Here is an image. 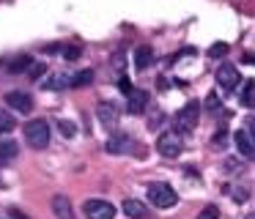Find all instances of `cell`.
Instances as JSON below:
<instances>
[{
    "mask_svg": "<svg viewBox=\"0 0 255 219\" xmlns=\"http://www.w3.org/2000/svg\"><path fill=\"white\" fill-rule=\"evenodd\" d=\"M198 219H220V208H217V206H206L203 211L198 214Z\"/></svg>",
    "mask_w": 255,
    "mask_h": 219,
    "instance_id": "603a6c76",
    "label": "cell"
},
{
    "mask_svg": "<svg viewBox=\"0 0 255 219\" xmlns=\"http://www.w3.org/2000/svg\"><path fill=\"white\" fill-rule=\"evenodd\" d=\"M83 214L88 219H113L116 217V206L107 200H85Z\"/></svg>",
    "mask_w": 255,
    "mask_h": 219,
    "instance_id": "8992f818",
    "label": "cell"
},
{
    "mask_svg": "<svg viewBox=\"0 0 255 219\" xmlns=\"http://www.w3.org/2000/svg\"><path fill=\"white\" fill-rule=\"evenodd\" d=\"M118 88H121L124 93H129V91H132V82H129L127 77H121V82H118Z\"/></svg>",
    "mask_w": 255,
    "mask_h": 219,
    "instance_id": "4316f807",
    "label": "cell"
},
{
    "mask_svg": "<svg viewBox=\"0 0 255 219\" xmlns=\"http://www.w3.org/2000/svg\"><path fill=\"white\" fill-rule=\"evenodd\" d=\"M132 148H134V140L129 134H124V131H118V134H113L107 140V153H127Z\"/></svg>",
    "mask_w": 255,
    "mask_h": 219,
    "instance_id": "9c48e42d",
    "label": "cell"
},
{
    "mask_svg": "<svg viewBox=\"0 0 255 219\" xmlns=\"http://www.w3.org/2000/svg\"><path fill=\"white\" fill-rule=\"evenodd\" d=\"M228 52H231V47H228L225 41H217V44L209 47V58H225Z\"/></svg>",
    "mask_w": 255,
    "mask_h": 219,
    "instance_id": "44dd1931",
    "label": "cell"
},
{
    "mask_svg": "<svg viewBox=\"0 0 255 219\" xmlns=\"http://www.w3.org/2000/svg\"><path fill=\"white\" fill-rule=\"evenodd\" d=\"M244 60H247V63H255V55H250V52H247V55H244Z\"/></svg>",
    "mask_w": 255,
    "mask_h": 219,
    "instance_id": "f546056e",
    "label": "cell"
},
{
    "mask_svg": "<svg viewBox=\"0 0 255 219\" xmlns=\"http://www.w3.org/2000/svg\"><path fill=\"white\" fill-rule=\"evenodd\" d=\"M41 71H44V66H33V69H30V77H39Z\"/></svg>",
    "mask_w": 255,
    "mask_h": 219,
    "instance_id": "83f0119b",
    "label": "cell"
},
{
    "mask_svg": "<svg viewBox=\"0 0 255 219\" xmlns=\"http://www.w3.org/2000/svg\"><path fill=\"white\" fill-rule=\"evenodd\" d=\"M30 63H33V58H28V55H25V58H17V60H14V63L8 66V71H11V74H19V71H28V69H30Z\"/></svg>",
    "mask_w": 255,
    "mask_h": 219,
    "instance_id": "ffe728a7",
    "label": "cell"
},
{
    "mask_svg": "<svg viewBox=\"0 0 255 219\" xmlns=\"http://www.w3.org/2000/svg\"><path fill=\"white\" fill-rule=\"evenodd\" d=\"M58 129H61L63 137H74V134H77V126H74L72 120H58Z\"/></svg>",
    "mask_w": 255,
    "mask_h": 219,
    "instance_id": "7402d4cb",
    "label": "cell"
},
{
    "mask_svg": "<svg viewBox=\"0 0 255 219\" xmlns=\"http://www.w3.org/2000/svg\"><path fill=\"white\" fill-rule=\"evenodd\" d=\"M148 200H151V206H156V208H173L178 203V195L173 192V186H167V184H151L148 186Z\"/></svg>",
    "mask_w": 255,
    "mask_h": 219,
    "instance_id": "277c9868",
    "label": "cell"
},
{
    "mask_svg": "<svg viewBox=\"0 0 255 219\" xmlns=\"http://www.w3.org/2000/svg\"><path fill=\"white\" fill-rule=\"evenodd\" d=\"M151 63H154V49L151 47H137V52H134V69L145 71Z\"/></svg>",
    "mask_w": 255,
    "mask_h": 219,
    "instance_id": "9a60e30c",
    "label": "cell"
},
{
    "mask_svg": "<svg viewBox=\"0 0 255 219\" xmlns=\"http://www.w3.org/2000/svg\"><path fill=\"white\" fill-rule=\"evenodd\" d=\"M17 129V120L8 110H0V134H8V131Z\"/></svg>",
    "mask_w": 255,
    "mask_h": 219,
    "instance_id": "ac0fdd59",
    "label": "cell"
},
{
    "mask_svg": "<svg viewBox=\"0 0 255 219\" xmlns=\"http://www.w3.org/2000/svg\"><path fill=\"white\" fill-rule=\"evenodd\" d=\"M233 142H236L242 159H255V142L247 137V131H244V129H239L236 134H233Z\"/></svg>",
    "mask_w": 255,
    "mask_h": 219,
    "instance_id": "8fae6325",
    "label": "cell"
},
{
    "mask_svg": "<svg viewBox=\"0 0 255 219\" xmlns=\"http://www.w3.org/2000/svg\"><path fill=\"white\" fill-rule=\"evenodd\" d=\"M244 219H255V214H247V217H244Z\"/></svg>",
    "mask_w": 255,
    "mask_h": 219,
    "instance_id": "4dcf8cb0",
    "label": "cell"
},
{
    "mask_svg": "<svg viewBox=\"0 0 255 219\" xmlns=\"http://www.w3.org/2000/svg\"><path fill=\"white\" fill-rule=\"evenodd\" d=\"M121 208H124V214H127L129 219H148V217H151V211L145 208V203L132 200V197H129V200H124Z\"/></svg>",
    "mask_w": 255,
    "mask_h": 219,
    "instance_id": "4fadbf2b",
    "label": "cell"
},
{
    "mask_svg": "<svg viewBox=\"0 0 255 219\" xmlns=\"http://www.w3.org/2000/svg\"><path fill=\"white\" fill-rule=\"evenodd\" d=\"M0 164H3V159H0Z\"/></svg>",
    "mask_w": 255,
    "mask_h": 219,
    "instance_id": "1f68e13d",
    "label": "cell"
},
{
    "mask_svg": "<svg viewBox=\"0 0 255 219\" xmlns=\"http://www.w3.org/2000/svg\"><path fill=\"white\" fill-rule=\"evenodd\" d=\"M206 110H209V112H220V96H217V93H209V96H206Z\"/></svg>",
    "mask_w": 255,
    "mask_h": 219,
    "instance_id": "cb8c5ba5",
    "label": "cell"
},
{
    "mask_svg": "<svg viewBox=\"0 0 255 219\" xmlns=\"http://www.w3.org/2000/svg\"><path fill=\"white\" fill-rule=\"evenodd\" d=\"M63 58H66V60L80 58V47H66V49H63Z\"/></svg>",
    "mask_w": 255,
    "mask_h": 219,
    "instance_id": "484cf974",
    "label": "cell"
},
{
    "mask_svg": "<svg viewBox=\"0 0 255 219\" xmlns=\"http://www.w3.org/2000/svg\"><path fill=\"white\" fill-rule=\"evenodd\" d=\"M6 107H14L17 112L28 115V112H33V96L25 91H11L6 96Z\"/></svg>",
    "mask_w": 255,
    "mask_h": 219,
    "instance_id": "52a82bcc",
    "label": "cell"
},
{
    "mask_svg": "<svg viewBox=\"0 0 255 219\" xmlns=\"http://www.w3.org/2000/svg\"><path fill=\"white\" fill-rule=\"evenodd\" d=\"M198 120H200V104L189 102V104H184V107L176 112V118H173V129H176L178 134H189V131L198 126Z\"/></svg>",
    "mask_w": 255,
    "mask_h": 219,
    "instance_id": "7a4b0ae2",
    "label": "cell"
},
{
    "mask_svg": "<svg viewBox=\"0 0 255 219\" xmlns=\"http://www.w3.org/2000/svg\"><path fill=\"white\" fill-rule=\"evenodd\" d=\"M156 151H159L165 159H176V156H181V151H184V134H178L176 129L162 131V134L156 137Z\"/></svg>",
    "mask_w": 255,
    "mask_h": 219,
    "instance_id": "3957f363",
    "label": "cell"
},
{
    "mask_svg": "<svg viewBox=\"0 0 255 219\" xmlns=\"http://www.w3.org/2000/svg\"><path fill=\"white\" fill-rule=\"evenodd\" d=\"M244 131H247V137L255 142V115H250V118L244 120Z\"/></svg>",
    "mask_w": 255,
    "mask_h": 219,
    "instance_id": "d4e9b609",
    "label": "cell"
},
{
    "mask_svg": "<svg viewBox=\"0 0 255 219\" xmlns=\"http://www.w3.org/2000/svg\"><path fill=\"white\" fill-rule=\"evenodd\" d=\"M17 153H19V145L14 140H0V159H3V162L17 159Z\"/></svg>",
    "mask_w": 255,
    "mask_h": 219,
    "instance_id": "2e32d148",
    "label": "cell"
},
{
    "mask_svg": "<svg viewBox=\"0 0 255 219\" xmlns=\"http://www.w3.org/2000/svg\"><path fill=\"white\" fill-rule=\"evenodd\" d=\"M96 115H99V120L107 126V129H113V126L118 123V107L110 102H102L99 107H96Z\"/></svg>",
    "mask_w": 255,
    "mask_h": 219,
    "instance_id": "7c38bea8",
    "label": "cell"
},
{
    "mask_svg": "<svg viewBox=\"0 0 255 219\" xmlns=\"http://www.w3.org/2000/svg\"><path fill=\"white\" fill-rule=\"evenodd\" d=\"M41 88H50V91H63V88H72V74H66V71H55V74L47 77Z\"/></svg>",
    "mask_w": 255,
    "mask_h": 219,
    "instance_id": "5bb4252c",
    "label": "cell"
},
{
    "mask_svg": "<svg viewBox=\"0 0 255 219\" xmlns=\"http://www.w3.org/2000/svg\"><path fill=\"white\" fill-rule=\"evenodd\" d=\"M11 217H14V219H28L25 214H19V211H11Z\"/></svg>",
    "mask_w": 255,
    "mask_h": 219,
    "instance_id": "f1b7e54d",
    "label": "cell"
},
{
    "mask_svg": "<svg viewBox=\"0 0 255 219\" xmlns=\"http://www.w3.org/2000/svg\"><path fill=\"white\" fill-rule=\"evenodd\" d=\"M127 96H129V102H127V112H129V115L145 112V107H148V93L140 91V88H132Z\"/></svg>",
    "mask_w": 255,
    "mask_h": 219,
    "instance_id": "ba28073f",
    "label": "cell"
},
{
    "mask_svg": "<svg viewBox=\"0 0 255 219\" xmlns=\"http://www.w3.org/2000/svg\"><path fill=\"white\" fill-rule=\"evenodd\" d=\"M242 104L244 107H255V80H247L242 85Z\"/></svg>",
    "mask_w": 255,
    "mask_h": 219,
    "instance_id": "e0dca14e",
    "label": "cell"
},
{
    "mask_svg": "<svg viewBox=\"0 0 255 219\" xmlns=\"http://www.w3.org/2000/svg\"><path fill=\"white\" fill-rule=\"evenodd\" d=\"M91 82H94V71L91 69H85V71H80V74L72 77V88H85V85H91Z\"/></svg>",
    "mask_w": 255,
    "mask_h": 219,
    "instance_id": "d6986e66",
    "label": "cell"
},
{
    "mask_svg": "<svg viewBox=\"0 0 255 219\" xmlns=\"http://www.w3.org/2000/svg\"><path fill=\"white\" fill-rule=\"evenodd\" d=\"M50 206H52V211H55L58 219H77V217H74V208H72V203H69L66 195H55Z\"/></svg>",
    "mask_w": 255,
    "mask_h": 219,
    "instance_id": "30bf717a",
    "label": "cell"
},
{
    "mask_svg": "<svg viewBox=\"0 0 255 219\" xmlns=\"http://www.w3.org/2000/svg\"><path fill=\"white\" fill-rule=\"evenodd\" d=\"M22 131H25V140H28V145H30V148H36V151H41V148L50 145L52 131H50V123H47L44 118H33V120H28Z\"/></svg>",
    "mask_w": 255,
    "mask_h": 219,
    "instance_id": "6da1fadb",
    "label": "cell"
},
{
    "mask_svg": "<svg viewBox=\"0 0 255 219\" xmlns=\"http://www.w3.org/2000/svg\"><path fill=\"white\" fill-rule=\"evenodd\" d=\"M239 82H242V77H239V69L233 63H222L220 69H217V85L225 93H233L239 88Z\"/></svg>",
    "mask_w": 255,
    "mask_h": 219,
    "instance_id": "5b68a950",
    "label": "cell"
}]
</instances>
